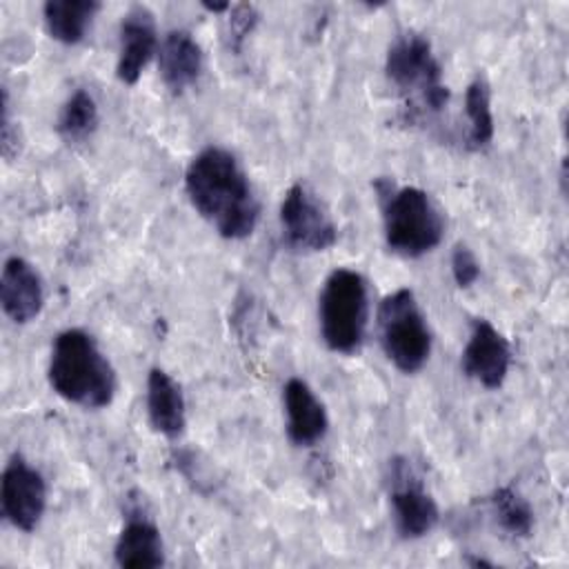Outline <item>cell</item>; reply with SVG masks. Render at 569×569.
<instances>
[{"instance_id":"cell-2","label":"cell","mask_w":569,"mask_h":569,"mask_svg":"<svg viewBox=\"0 0 569 569\" xmlns=\"http://www.w3.org/2000/svg\"><path fill=\"white\" fill-rule=\"evenodd\" d=\"M47 378L60 398L84 409L109 407L118 389L113 365L82 329H64L56 336Z\"/></svg>"},{"instance_id":"cell-5","label":"cell","mask_w":569,"mask_h":569,"mask_svg":"<svg viewBox=\"0 0 569 569\" xmlns=\"http://www.w3.org/2000/svg\"><path fill=\"white\" fill-rule=\"evenodd\" d=\"M369 320L367 280L356 269H333L318 298V325L322 342L333 353H356L365 340Z\"/></svg>"},{"instance_id":"cell-12","label":"cell","mask_w":569,"mask_h":569,"mask_svg":"<svg viewBox=\"0 0 569 569\" xmlns=\"http://www.w3.org/2000/svg\"><path fill=\"white\" fill-rule=\"evenodd\" d=\"M0 305L16 325H27L40 316L44 307V287L38 269L20 258H7L0 276Z\"/></svg>"},{"instance_id":"cell-14","label":"cell","mask_w":569,"mask_h":569,"mask_svg":"<svg viewBox=\"0 0 569 569\" xmlns=\"http://www.w3.org/2000/svg\"><path fill=\"white\" fill-rule=\"evenodd\" d=\"M158 69L164 87L180 96L193 87L202 73V49L184 29H171L160 42Z\"/></svg>"},{"instance_id":"cell-9","label":"cell","mask_w":569,"mask_h":569,"mask_svg":"<svg viewBox=\"0 0 569 569\" xmlns=\"http://www.w3.org/2000/svg\"><path fill=\"white\" fill-rule=\"evenodd\" d=\"M0 507L4 520L24 533H31L44 516L47 482L20 453H16L2 471Z\"/></svg>"},{"instance_id":"cell-23","label":"cell","mask_w":569,"mask_h":569,"mask_svg":"<svg viewBox=\"0 0 569 569\" xmlns=\"http://www.w3.org/2000/svg\"><path fill=\"white\" fill-rule=\"evenodd\" d=\"M0 147H2V156L7 160H11L13 156H18L20 151V142H18V131H13V124L9 120V96L7 91H2V120H0Z\"/></svg>"},{"instance_id":"cell-11","label":"cell","mask_w":569,"mask_h":569,"mask_svg":"<svg viewBox=\"0 0 569 569\" xmlns=\"http://www.w3.org/2000/svg\"><path fill=\"white\" fill-rule=\"evenodd\" d=\"M158 49L153 13L147 7H131L120 22V49L116 76L122 84H136Z\"/></svg>"},{"instance_id":"cell-24","label":"cell","mask_w":569,"mask_h":569,"mask_svg":"<svg viewBox=\"0 0 569 569\" xmlns=\"http://www.w3.org/2000/svg\"><path fill=\"white\" fill-rule=\"evenodd\" d=\"M202 7H204L207 11H211V13H222V11H229V9H231L229 2H218V4H216V2H213V4H211V2H202Z\"/></svg>"},{"instance_id":"cell-8","label":"cell","mask_w":569,"mask_h":569,"mask_svg":"<svg viewBox=\"0 0 569 569\" xmlns=\"http://www.w3.org/2000/svg\"><path fill=\"white\" fill-rule=\"evenodd\" d=\"M391 491H389V505H391V518L393 527L400 538L405 540H418L433 531V527L440 520V509L433 500V496L422 487L413 469L407 460L393 458L391 465Z\"/></svg>"},{"instance_id":"cell-21","label":"cell","mask_w":569,"mask_h":569,"mask_svg":"<svg viewBox=\"0 0 569 569\" xmlns=\"http://www.w3.org/2000/svg\"><path fill=\"white\" fill-rule=\"evenodd\" d=\"M451 276L460 289H469L480 278V262L467 244H456L451 251Z\"/></svg>"},{"instance_id":"cell-13","label":"cell","mask_w":569,"mask_h":569,"mask_svg":"<svg viewBox=\"0 0 569 569\" xmlns=\"http://www.w3.org/2000/svg\"><path fill=\"white\" fill-rule=\"evenodd\" d=\"M282 405L287 413V438L296 447H313L327 436V409L302 378H289L284 382Z\"/></svg>"},{"instance_id":"cell-7","label":"cell","mask_w":569,"mask_h":569,"mask_svg":"<svg viewBox=\"0 0 569 569\" xmlns=\"http://www.w3.org/2000/svg\"><path fill=\"white\" fill-rule=\"evenodd\" d=\"M280 229L289 249L300 253L327 251L338 240V227L327 207L305 184L293 182L280 202Z\"/></svg>"},{"instance_id":"cell-3","label":"cell","mask_w":569,"mask_h":569,"mask_svg":"<svg viewBox=\"0 0 569 569\" xmlns=\"http://www.w3.org/2000/svg\"><path fill=\"white\" fill-rule=\"evenodd\" d=\"M385 73L405 98L409 118L440 113L449 102L442 67L422 33L407 31L396 36L385 58Z\"/></svg>"},{"instance_id":"cell-18","label":"cell","mask_w":569,"mask_h":569,"mask_svg":"<svg viewBox=\"0 0 569 569\" xmlns=\"http://www.w3.org/2000/svg\"><path fill=\"white\" fill-rule=\"evenodd\" d=\"M465 116H467V149L480 151L493 140V111H491V91L489 82L482 76H476L465 91Z\"/></svg>"},{"instance_id":"cell-1","label":"cell","mask_w":569,"mask_h":569,"mask_svg":"<svg viewBox=\"0 0 569 569\" xmlns=\"http://www.w3.org/2000/svg\"><path fill=\"white\" fill-rule=\"evenodd\" d=\"M184 191L218 236L242 240L256 231L260 202L231 151L211 144L196 153L184 171Z\"/></svg>"},{"instance_id":"cell-19","label":"cell","mask_w":569,"mask_h":569,"mask_svg":"<svg viewBox=\"0 0 569 569\" xmlns=\"http://www.w3.org/2000/svg\"><path fill=\"white\" fill-rule=\"evenodd\" d=\"M98 122L100 113L93 96L87 89H76L62 104L56 129L67 144H82L96 133Z\"/></svg>"},{"instance_id":"cell-4","label":"cell","mask_w":569,"mask_h":569,"mask_svg":"<svg viewBox=\"0 0 569 569\" xmlns=\"http://www.w3.org/2000/svg\"><path fill=\"white\" fill-rule=\"evenodd\" d=\"M382 229L389 251L405 258H420L433 251L445 236V218L431 196L420 187L387 184L380 189Z\"/></svg>"},{"instance_id":"cell-6","label":"cell","mask_w":569,"mask_h":569,"mask_svg":"<svg viewBox=\"0 0 569 569\" xmlns=\"http://www.w3.org/2000/svg\"><path fill=\"white\" fill-rule=\"evenodd\" d=\"M378 338L385 356L398 371L416 373L427 365L431 331L409 287H400L380 300Z\"/></svg>"},{"instance_id":"cell-25","label":"cell","mask_w":569,"mask_h":569,"mask_svg":"<svg viewBox=\"0 0 569 569\" xmlns=\"http://www.w3.org/2000/svg\"><path fill=\"white\" fill-rule=\"evenodd\" d=\"M467 562L471 565V567H493V562H489V560H485V558H467Z\"/></svg>"},{"instance_id":"cell-20","label":"cell","mask_w":569,"mask_h":569,"mask_svg":"<svg viewBox=\"0 0 569 569\" xmlns=\"http://www.w3.org/2000/svg\"><path fill=\"white\" fill-rule=\"evenodd\" d=\"M489 502H491V511H493L498 525L507 533H511L513 538H529L531 536V531H533V509L518 489H513L509 485L498 487L491 493Z\"/></svg>"},{"instance_id":"cell-22","label":"cell","mask_w":569,"mask_h":569,"mask_svg":"<svg viewBox=\"0 0 569 569\" xmlns=\"http://www.w3.org/2000/svg\"><path fill=\"white\" fill-rule=\"evenodd\" d=\"M229 11H231V18H229L231 47H233V51H240L242 40L253 31V27L258 24L260 16H258L253 4H236Z\"/></svg>"},{"instance_id":"cell-10","label":"cell","mask_w":569,"mask_h":569,"mask_svg":"<svg viewBox=\"0 0 569 569\" xmlns=\"http://www.w3.org/2000/svg\"><path fill=\"white\" fill-rule=\"evenodd\" d=\"M460 365L462 371L485 389H500L511 367V347L489 320L476 318Z\"/></svg>"},{"instance_id":"cell-16","label":"cell","mask_w":569,"mask_h":569,"mask_svg":"<svg viewBox=\"0 0 569 569\" xmlns=\"http://www.w3.org/2000/svg\"><path fill=\"white\" fill-rule=\"evenodd\" d=\"M147 416L151 427L169 440L182 436L187 427V405L180 385L160 367L147 376Z\"/></svg>"},{"instance_id":"cell-17","label":"cell","mask_w":569,"mask_h":569,"mask_svg":"<svg viewBox=\"0 0 569 569\" xmlns=\"http://www.w3.org/2000/svg\"><path fill=\"white\" fill-rule=\"evenodd\" d=\"M98 11V0H47L42 7V18L47 33L53 40L62 44H78L84 40Z\"/></svg>"},{"instance_id":"cell-15","label":"cell","mask_w":569,"mask_h":569,"mask_svg":"<svg viewBox=\"0 0 569 569\" xmlns=\"http://www.w3.org/2000/svg\"><path fill=\"white\" fill-rule=\"evenodd\" d=\"M113 558L124 569H156L164 565V542L160 529L142 513H129L122 525Z\"/></svg>"}]
</instances>
